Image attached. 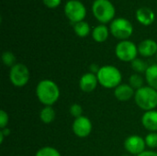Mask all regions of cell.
Here are the masks:
<instances>
[{
	"mask_svg": "<svg viewBox=\"0 0 157 156\" xmlns=\"http://www.w3.org/2000/svg\"><path fill=\"white\" fill-rule=\"evenodd\" d=\"M36 96L38 100L45 107L54 105L60 97V88L58 85L51 79L40 81L36 86Z\"/></svg>",
	"mask_w": 157,
	"mask_h": 156,
	"instance_id": "6da1fadb",
	"label": "cell"
},
{
	"mask_svg": "<svg viewBox=\"0 0 157 156\" xmlns=\"http://www.w3.org/2000/svg\"><path fill=\"white\" fill-rule=\"evenodd\" d=\"M97 76L98 84L107 89H115L122 82V74L114 65L101 66Z\"/></svg>",
	"mask_w": 157,
	"mask_h": 156,
	"instance_id": "7a4b0ae2",
	"label": "cell"
},
{
	"mask_svg": "<svg viewBox=\"0 0 157 156\" xmlns=\"http://www.w3.org/2000/svg\"><path fill=\"white\" fill-rule=\"evenodd\" d=\"M134 101L144 111L154 110L157 108V90L149 86H144L135 91Z\"/></svg>",
	"mask_w": 157,
	"mask_h": 156,
	"instance_id": "3957f363",
	"label": "cell"
},
{
	"mask_svg": "<svg viewBox=\"0 0 157 156\" xmlns=\"http://www.w3.org/2000/svg\"><path fill=\"white\" fill-rule=\"evenodd\" d=\"M92 11L97 19L102 23L110 21L115 15V7L109 0H95Z\"/></svg>",
	"mask_w": 157,
	"mask_h": 156,
	"instance_id": "277c9868",
	"label": "cell"
},
{
	"mask_svg": "<svg viewBox=\"0 0 157 156\" xmlns=\"http://www.w3.org/2000/svg\"><path fill=\"white\" fill-rule=\"evenodd\" d=\"M138 53V47L128 40L120 41L115 48V54L118 59L126 63H132L137 58Z\"/></svg>",
	"mask_w": 157,
	"mask_h": 156,
	"instance_id": "5b68a950",
	"label": "cell"
},
{
	"mask_svg": "<svg viewBox=\"0 0 157 156\" xmlns=\"http://www.w3.org/2000/svg\"><path fill=\"white\" fill-rule=\"evenodd\" d=\"M110 32L115 38L125 40L132 34L133 27L128 19L118 17L112 20L110 24Z\"/></svg>",
	"mask_w": 157,
	"mask_h": 156,
	"instance_id": "8992f818",
	"label": "cell"
},
{
	"mask_svg": "<svg viewBox=\"0 0 157 156\" xmlns=\"http://www.w3.org/2000/svg\"><path fill=\"white\" fill-rule=\"evenodd\" d=\"M30 78V73L29 68L23 63H16L10 68L9 79L13 86L17 87L25 86Z\"/></svg>",
	"mask_w": 157,
	"mask_h": 156,
	"instance_id": "52a82bcc",
	"label": "cell"
},
{
	"mask_svg": "<svg viewBox=\"0 0 157 156\" xmlns=\"http://www.w3.org/2000/svg\"><path fill=\"white\" fill-rule=\"evenodd\" d=\"M64 12L66 17L75 23L83 21L86 14L84 4L78 0H69L64 6Z\"/></svg>",
	"mask_w": 157,
	"mask_h": 156,
	"instance_id": "ba28073f",
	"label": "cell"
},
{
	"mask_svg": "<svg viewBox=\"0 0 157 156\" xmlns=\"http://www.w3.org/2000/svg\"><path fill=\"white\" fill-rule=\"evenodd\" d=\"M124 149L131 155H139L145 151L146 143L143 137L138 135H131L124 141Z\"/></svg>",
	"mask_w": 157,
	"mask_h": 156,
	"instance_id": "9c48e42d",
	"label": "cell"
},
{
	"mask_svg": "<svg viewBox=\"0 0 157 156\" xmlns=\"http://www.w3.org/2000/svg\"><path fill=\"white\" fill-rule=\"evenodd\" d=\"M92 128L93 125L91 120L86 116H81L77 119H75L72 125L73 132L79 138H86L89 136L92 131Z\"/></svg>",
	"mask_w": 157,
	"mask_h": 156,
	"instance_id": "30bf717a",
	"label": "cell"
},
{
	"mask_svg": "<svg viewBox=\"0 0 157 156\" xmlns=\"http://www.w3.org/2000/svg\"><path fill=\"white\" fill-rule=\"evenodd\" d=\"M98 85V80L97 74L90 72L84 74L79 80V88L85 93L93 92Z\"/></svg>",
	"mask_w": 157,
	"mask_h": 156,
	"instance_id": "8fae6325",
	"label": "cell"
},
{
	"mask_svg": "<svg viewBox=\"0 0 157 156\" xmlns=\"http://www.w3.org/2000/svg\"><path fill=\"white\" fill-rule=\"evenodd\" d=\"M135 90L129 84H121L114 89V97L120 101H128L134 97Z\"/></svg>",
	"mask_w": 157,
	"mask_h": 156,
	"instance_id": "7c38bea8",
	"label": "cell"
},
{
	"mask_svg": "<svg viewBox=\"0 0 157 156\" xmlns=\"http://www.w3.org/2000/svg\"><path fill=\"white\" fill-rule=\"evenodd\" d=\"M142 124L150 132H157V110L145 111L142 117Z\"/></svg>",
	"mask_w": 157,
	"mask_h": 156,
	"instance_id": "4fadbf2b",
	"label": "cell"
},
{
	"mask_svg": "<svg viewBox=\"0 0 157 156\" xmlns=\"http://www.w3.org/2000/svg\"><path fill=\"white\" fill-rule=\"evenodd\" d=\"M138 52L144 57H151L157 53V43L154 40L147 39L138 45Z\"/></svg>",
	"mask_w": 157,
	"mask_h": 156,
	"instance_id": "5bb4252c",
	"label": "cell"
},
{
	"mask_svg": "<svg viewBox=\"0 0 157 156\" xmlns=\"http://www.w3.org/2000/svg\"><path fill=\"white\" fill-rule=\"evenodd\" d=\"M136 17L140 23L147 26V25L152 24L155 21V15L151 8L146 7V6H143V7H140L136 11Z\"/></svg>",
	"mask_w": 157,
	"mask_h": 156,
	"instance_id": "9a60e30c",
	"label": "cell"
},
{
	"mask_svg": "<svg viewBox=\"0 0 157 156\" xmlns=\"http://www.w3.org/2000/svg\"><path fill=\"white\" fill-rule=\"evenodd\" d=\"M144 74L148 86L157 90V63L149 65Z\"/></svg>",
	"mask_w": 157,
	"mask_h": 156,
	"instance_id": "2e32d148",
	"label": "cell"
},
{
	"mask_svg": "<svg viewBox=\"0 0 157 156\" xmlns=\"http://www.w3.org/2000/svg\"><path fill=\"white\" fill-rule=\"evenodd\" d=\"M56 117L55 110L51 106H45L40 112V119L45 124L52 123Z\"/></svg>",
	"mask_w": 157,
	"mask_h": 156,
	"instance_id": "e0dca14e",
	"label": "cell"
},
{
	"mask_svg": "<svg viewBox=\"0 0 157 156\" xmlns=\"http://www.w3.org/2000/svg\"><path fill=\"white\" fill-rule=\"evenodd\" d=\"M92 37L96 41L103 42L109 37V29L105 25H98L96 28H94Z\"/></svg>",
	"mask_w": 157,
	"mask_h": 156,
	"instance_id": "ac0fdd59",
	"label": "cell"
},
{
	"mask_svg": "<svg viewBox=\"0 0 157 156\" xmlns=\"http://www.w3.org/2000/svg\"><path fill=\"white\" fill-rule=\"evenodd\" d=\"M74 29H75V32L76 33L77 36H79L81 38H84V37H86V36H87L89 34L90 27H89L87 22L80 21V22H77V23H75Z\"/></svg>",
	"mask_w": 157,
	"mask_h": 156,
	"instance_id": "d6986e66",
	"label": "cell"
},
{
	"mask_svg": "<svg viewBox=\"0 0 157 156\" xmlns=\"http://www.w3.org/2000/svg\"><path fill=\"white\" fill-rule=\"evenodd\" d=\"M131 66H132V69L136 73V74H145V72L147 71L149 65L144 62L143 61L142 59H139V58H136L134 59L132 63H131Z\"/></svg>",
	"mask_w": 157,
	"mask_h": 156,
	"instance_id": "ffe728a7",
	"label": "cell"
},
{
	"mask_svg": "<svg viewBox=\"0 0 157 156\" xmlns=\"http://www.w3.org/2000/svg\"><path fill=\"white\" fill-rule=\"evenodd\" d=\"M144 80L143 78V76L140 74H133L130 76L129 78V85L136 91L140 88H142L144 86Z\"/></svg>",
	"mask_w": 157,
	"mask_h": 156,
	"instance_id": "44dd1931",
	"label": "cell"
},
{
	"mask_svg": "<svg viewBox=\"0 0 157 156\" xmlns=\"http://www.w3.org/2000/svg\"><path fill=\"white\" fill-rule=\"evenodd\" d=\"M35 156H61L60 152L52 146H44L39 149Z\"/></svg>",
	"mask_w": 157,
	"mask_h": 156,
	"instance_id": "7402d4cb",
	"label": "cell"
},
{
	"mask_svg": "<svg viewBox=\"0 0 157 156\" xmlns=\"http://www.w3.org/2000/svg\"><path fill=\"white\" fill-rule=\"evenodd\" d=\"M2 62L7 67H12L16 64V56L11 51H4L2 54Z\"/></svg>",
	"mask_w": 157,
	"mask_h": 156,
	"instance_id": "603a6c76",
	"label": "cell"
},
{
	"mask_svg": "<svg viewBox=\"0 0 157 156\" xmlns=\"http://www.w3.org/2000/svg\"><path fill=\"white\" fill-rule=\"evenodd\" d=\"M146 147L150 149L157 148V132H149L144 138Z\"/></svg>",
	"mask_w": 157,
	"mask_h": 156,
	"instance_id": "cb8c5ba5",
	"label": "cell"
},
{
	"mask_svg": "<svg viewBox=\"0 0 157 156\" xmlns=\"http://www.w3.org/2000/svg\"><path fill=\"white\" fill-rule=\"evenodd\" d=\"M69 112H70V115L72 117H74L75 119H77L81 116H83V108L79 105V104H73L70 108H69Z\"/></svg>",
	"mask_w": 157,
	"mask_h": 156,
	"instance_id": "d4e9b609",
	"label": "cell"
},
{
	"mask_svg": "<svg viewBox=\"0 0 157 156\" xmlns=\"http://www.w3.org/2000/svg\"><path fill=\"white\" fill-rule=\"evenodd\" d=\"M8 121H9L8 114L4 109H1L0 110V128L1 129L6 128V126L8 124Z\"/></svg>",
	"mask_w": 157,
	"mask_h": 156,
	"instance_id": "484cf974",
	"label": "cell"
},
{
	"mask_svg": "<svg viewBox=\"0 0 157 156\" xmlns=\"http://www.w3.org/2000/svg\"><path fill=\"white\" fill-rule=\"evenodd\" d=\"M42 1L44 5H46L48 7H51V8L58 6L61 3V0H42Z\"/></svg>",
	"mask_w": 157,
	"mask_h": 156,
	"instance_id": "4316f807",
	"label": "cell"
},
{
	"mask_svg": "<svg viewBox=\"0 0 157 156\" xmlns=\"http://www.w3.org/2000/svg\"><path fill=\"white\" fill-rule=\"evenodd\" d=\"M137 156H157V153L153 150H145L144 152H143Z\"/></svg>",
	"mask_w": 157,
	"mask_h": 156,
	"instance_id": "83f0119b",
	"label": "cell"
},
{
	"mask_svg": "<svg viewBox=\"0 0 157 156\" xmlns=\"http://www.w3.org/2000/svg\"><path fill=\"white\" fill-rule=\"evenodd\" d=\"M89 69H90V73H92V74H97L98 73V71H99L100 67H99L98 64L93 63V64H91V65H90Z\"/></svg>",
	"mask_w": 157,
	"mask_h": 156,
	"instance_id": "f1b7e54d",
	"label": "cell"
},
{
	"mask_svg": "<svg viewBox=\"0 0 157 156\" xmlns=\"http://www.w3.org/2000/svg\"><path fill=\"white\" fill-rule=\"evenodd\" d=\"M0 133H1L4 137H7V136H9V134H10V130H9L7 127H6V128H4V129H1Z\"/></svg>",
	"mask_w": 157,
	"mask_h": 156,
	"instance_id": "f546056e",
	"label": "cell"
},
{
	"mask_svg": "<svg viewBox=\"0 0 157 156\" xmlns=\"http://www.w3.org/2000/svg\"><path fill=\"white\" fill-rule=\"evenodd\" d=\"M121 156H131V155H121Z\"/></svg>",
	"mask_w": 157,
	"mask_h": 156,
	"instance_id": "4dcf8cb0",
	"label": "cell"
},
{
	"mask_svg": "<svg viewBox=\"0 0 157 156\" xmlns=\"http://www.w3.org/2000/svg\"><path fill=\"white\" fill-rule=\"evenodd\" d=\"M156 60H157V53H156Z\"/></svg>",
	"mask_w": 157,
	"mask_h": 156,
	"instance_id": "1f68e13d",
	"label": "cell"
}]
</instances>
